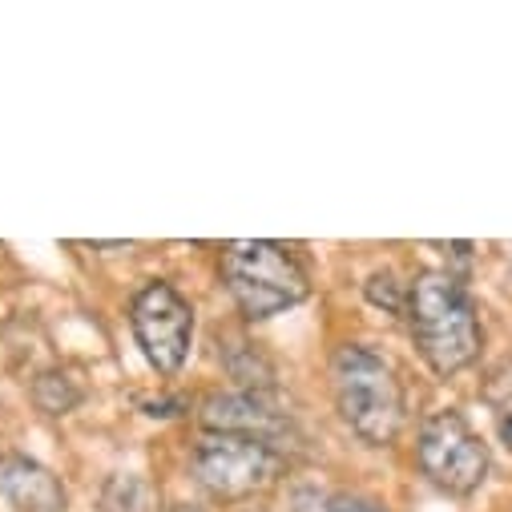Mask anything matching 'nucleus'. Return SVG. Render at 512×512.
Instances as JSON below:
<instances>
[{
	"label": "nucleus",
	"instance_id": "nucleus-1",
	"mask_svg": "<svg viewBox=\"0 0 512 512\" xmlns=\"http://www.w3.org/2000/svg\"><path fill=\"white\" fill-rule=\"evenodd\" d=\"M408 323L424 363L436 375H456L480 359L484 327L456 275L424 271L416 283H408Z\"/></svg>",
	"mask_w": 512,
	"mask_h": 512
},
{
	"label": "nucleus",
	"instance_id": "nucleus-10",
	"mask_svg": "<svg viewBox=\"0 0 512 512\" xmlns=\"http://www.w3.org/2000/svg\"><path fill=\"white\" fill-rule=\"evenodd\" d=\"M33 400L41 404V412H49V416H65L69 408H77V400H81V388L65 375V371H45L41 379H37V388H33Z\"/></svg>",
	"mask_w": 512,
	"mask_h": 512
},
{
	"label": "nucleus",
	"instance_id": "nucleus-11",
	"mask_svg": "<svg viewBox=\"0 0 512 512\" xmlns=\"http://www.w3.org/2000/svg\"><path fill=\"white\" fill-rule=\"evenodd\" d=\"M367 299L383 311H392V315H408V287L392 275V271H383V275H371L367 279Z\"/></svg>",
	"mask_w": 512,
	"mask_h": 512
},
{
	"label": "nucleus",
	"instance_id": "nucleus-9",
	"mask_svg": "<svg viewBox=\"0 0 512 512\" xmlns=\"http://www.w3.org/2000/svg\"><path fill=\"white\" fill-rule=\"evenodd\" d=\"M101 512H158V488L138 472H117L101 488Z\"/></svg>",
	"mask_w": 512,
	"mask_h": 512
},
{
	"label": "nucleus",
	"instance_id": "nucleus-14",
	"mask_svg": "<svg viewBox=\"0 0 512 512\" xmlns=\"http://www.w3.org/2000/svg\"><path fill=\"white\" fill-rule=\"evenodd\" d=\"M170 512H198V508H170Z\"/></svg>",
	"mask_w": 512,
	"mask_h": 512
},
{
	"label": "nucleus",
	"instance_id": "nucleus-3",
	"mask_svg": "<svg viewBox=\"0 0 512 512\" xmlns=\"http://www.w3.org/2000/svg\"><path fill=\"white\" fill-rule=\"evenodd\" d=\"M222 279L246 319H271L287 307H299L311 295V279L303 263L283 242H230L222 250Z\"/></svg>",
	"mask_w": 512,
	"mask_h": 512
},
{
	"label": "nucleus",
	"instance_id": "nucleus-12",
	"mask_svg": "<svg viewBox=\"0 0 512 512\" xmlns=\"http://www.w3.org/2000/svg\"><path fill=\"white\" fill-rule=\"evenodd\" d=\"M323 512H388V508L371 496H359V492H335L323 500Z\"/></svg>",
	"mask_w": 512,
	"mask_h": 512
},
{
	"label": "nucleus",
	"instance_id": "nucleus-5",
	"mask_svg": "<svg viewBox=\"0 0 512 512\" xmlns=\"http://www.w3.org/2000/svg\"><path fill=\"white\" fill-rule=\"evenodd\" d=\"M416 464L436 488L452 496H472L488 480V444L456 408H444L420 424Z\"/></svg>",
	"mask_w": 512,
	"mask_h": 512
},
{
	"label": "nucleus",
	"instance_id": "nucleus-13",
	"mask_svg": "<svg viewBox=\"0 0 512 512\" xmlns=\"http://www.w3.org/2000/svg\"><path fill=\"white\" fill-rule=\"evenodd\" d=\"M500 440H504V444L512 448V408H508V412L500 416Z\"/></svg>",
	"mask_w": 512,
	"mask_h": 512
},
{
	"label": "nucleus",
	"instance_id": "nucleus-6",
	"mask_svg": "<svg viewBox=\"0 0 512 512\" xmlns=\"http://www.w3.org/2000/svg\"><path fill=\"white\" fill-rule=\"evenodd\" d=\"M134 335L162 375H178L194 343V311L170 283H146L130 307Z\"/></svg>",
	"mask_w": 512,
	"mask_h": 512
},
{
	"label": "nucleus",
	"instance_id": "nucleus-2",
	"mask_svg": "<svg viewBox=\"0 0 512 512\" xmlns=\"http://www.w3.org/2000/svg\"><path fill=\"white\" fill-rule=\"evenodd\" d=\"M331 392L343 424L363 440V444H392L404 432L408 404L404 388L392 371L388 359H379L375 351L347 343L331 359Z\"/></svg>",
	"mask_w": 512,
	"mask_h": 512
},
{
	"label": "nucleus",
	"instance_id": "nucleus-8",
	"mask_svg": "<svg viewBox=\"0 0 512 512\" xmlns=\"http://www.w3.org/2000/svg\"><path fill=\"white\" fill-rule=\"evenodd\" d=\"M0 496L21 512H65L61 480L45 464H37L21 452L0 456Z\"/></svg>",
	"mask_w": 512,
	"mask_h": 512
},
{
	"label": "nucleus",
	"instance_id": "nucleus-7",
	"mask_svg": "<svg viewBox=\"0 0 512 512\" xmlns=\"http://www.w3.org/2000/svg\"><path fill=\"white\" fill-rule=\"evenodd\" d=\"M206 432H230V436H250L263 440L271 448H279L283 436H291V420L287 412H279L263 392H218L210 400H202L198 412Z\"/></svg>",
	"mask_w": 512,
	"mask_h": 512
},
{
	"label": "nucleus",
	"instance_id": "nucleus-4",
	"mask_svg": "<svg viewBox=\"0 0 512 512\" xmlns=\"http://www.w3.org/2000/svg\"><path fill=\"white\" fill-rule=\"evenodd\" d=\"M283 468L287 460L279 448L250 436H230V432H206V440L194 452L198 484L222 504H242L250 496L267 492L283 476Z\"/></svg>",
	"mask_w": 512,
	"mask_h": 512
}]
</instances>
